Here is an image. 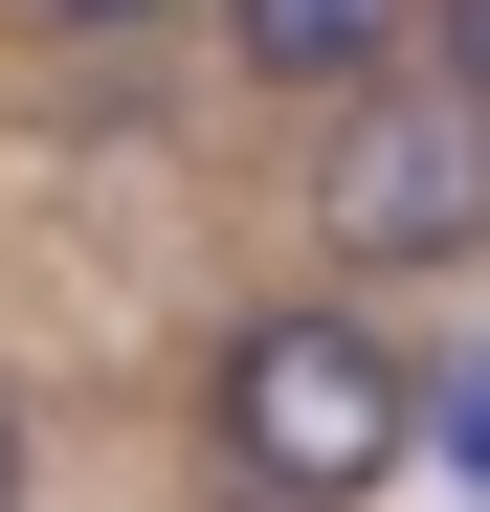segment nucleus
Masks as SVG:
<instances>
[{
    "instance_id": "obj_6",
    "label": "nucleus",
    "mask_w": 490,
    "mask_h": 512,
    "mask_svg": "<svg viewBox=\"0 0 490 512\" xmlns=\"http://www.w3.org/2000/svg\"><path fill=\"white\" fill-rule=\"evenodd\" d=\"M23 23H67V45H112V23H156V0H23Z\"/></svg>"
},
{
    "instance_id": "obj_2",
    "label": "nucleus",
    "mask_w": 490,
    "mask_h": 512,
    "mask_svg": "<svg viewBox=\"0 0 490 512\" xmlns=\"http://www.w3.org/2000/svg\"><path fill=\"white\" fill-rule=\"evenodd\" d=\"M312 245H335L357 290L490 245V90L468 67H401V90H357L335 134H312Z\"/></svg>"
},
{
    "instance_id": "obj_8",
    "label": "nucleus",
    "mask_w": 490,
    "mask_h": 512,
    "mask_svg": "<svg viewBox=\"0 0 490 512\" xmlns=\"http://www.w3.org/2000/svg\"><path fill=\"white\" fill-rule=\"evenodd\" d=\"M201 512H290V490H201Z\"/></svg>"
},
{
    "instance_id": "obj_3",
    "label": "nucleus",
    "mask_w": 490,
    "mask_h": 512,
    "mask_svg": "<svg viewBox=\"0 0 490 512\" xmlns=\"http://www.w3.org/2000/svg\"><path fill=\"white\" fill-rule=\"evenodd\" d=\"M223 45H245V90H290V112H357V90H401L424 0H223Z\"/></svg>"
},
{
    "instance_id": "obj_5",
    "label": "nucleus",
    "mask_w": 490,
    "mask_h": 512,
    "mask_svg": "<svg viewBox=\"0 0 490 512\" xmlns=\"http://www.w3.org/2000/svg\"><path fill=\"white\" fill-rule=\"evenodd\" d=\"M424 67H468V90H490V0H424Z\"/></svg>"
},
{
    "instance_id": "obj_7",
    "label": "nucleus",
    "mask_w": 490,
    "mask_h": 512,
    "mask_svg": "<svg viewBox=\"0 0 490 512\" xmlns=\"http://www.w3.org/2000/svg\"><path fill=\"white\" fill-rule=\"evenodd\" d=\"M0 512H23V401H0Z\"/></svg>"
},
{
    "instance_id": "obj_4",
    "label": "nucleus",
    "mask_w": 490,
    "mask_h": 512,
    "mask_svg": "<svg viewBox=\"0 0 490 512\" xmlns=\"http://www.w3.org/2000/svg\"><path fill=\"white\" fill-rule=\"evenodd\" d=\"M424 468H446V490H468V512H490V334H468V357H446V379H424Z\"/></svg>"
},
{
    "instance_id": "obj_1",
    "label": "nucleus",
    "mask_w": 490,
    "mask_h": 512,
    "mask_svg": "<svg viewBox=\"0 0 490 512\" xmlns=\"http://www.w3.org/2000/svg\"><path fill=\"white\" fill-rule=\"evenodd\" d=\"M223 468L290 490V512H357L379 468H424V379H401L335 290H290V312L223 334Z\"/></svg>"
}]
</instances>
